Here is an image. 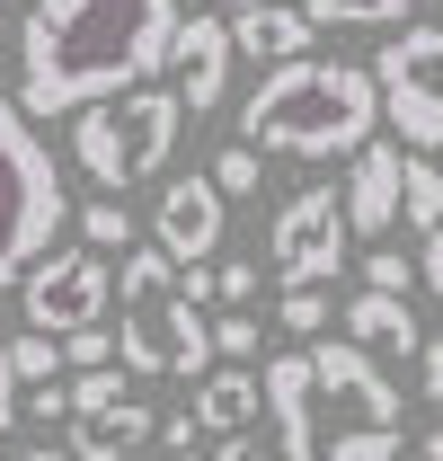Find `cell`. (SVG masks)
<instances>
[{
  "label": "cell",
  "instance_id": "cell-1",
  "mask_svg": "<svg viewBox=\"0 0 443 461\" xmlns=\"http://www.w3.org/2000/svg\"><path fill=\"white\" fill-rule=\"evenodd\" d=\"M177 0H36L18 27V107L89 115L107 98L151 89L177 45Z\"/></svg>",
  "mask_w": 443,
  "mask_h": 461
},
{
  "label": "cell",
  "instance_id": "cell-2",
  "mask_svg": "<svg viewBox=\"0 0 443 461\" xmlns=\"http://www.w3.org/2000/svg\"><path fill=\"white\" fill-rule=\"evenodd\" d=\"M382 124V80L373 62H329L302 54L267 71L240 107V142L249 151H284V160H355Z\"/></svg>",
  "mask_w": 443,
  "mask_h": 461
},
{
  "label": "cell",
  "instance_id": "cell-3",
  "mask_svg": "<svg viewBox=\"0 0 443 461\" xmlns=\"http://www.w3.org/2000/svg\"><path fill=\"white\" fill-rule=\"evenodd\" d=\"M115 355L124 373H177V382L213 373V320L177 293V267L160 249H133L115 267Z\"/></svg>",
  "mask_w": 443,
  "mask_h": 461
},
{
  "label": "cell",
  "instance_id": "cell-4",
  "mask_svg": "<svg viewBox=\"0 0 443 461\" xmlns=\"http://www.w3.org/2000/svg\"><path fill=\"white\" fill-rule=\"evenodd\" d=\"M62 222H71V195H62L54 151H45L36 115L0 89V285H27L54 258Z\"/></svg>",
  "mask_w": 443,
  "mask_h": 461
},
{
  "label": "cell",
  "instance_id": "cell-5",
  "mask_svg": "<svg viewBox=\"0 0 443 461\" xmlns=\"http://www.w3.org/2000/svg\"><path fill=\"white\" fill-rule=\"evenodd\" d=\"M177 133H186V98H177V89H133V98H107V107L71 115V160L115 195V186H133V177L168 169Z\"/></svg>",
  "mask_w": 443,
  "mask_h": 461
},
{
  "label": "cell",
  "instance_id": "cell-6",
  "mask_svg": "<svg viewBox=\"0 0 443 461\" xmlns=\"http://www.w3.org/2000/svg\"><path fill=\"white\" fill-rule=\"evenodd\" d=\"M311 382H320V453L329 444H364V435H399V382L364 355L355 338H320L311 346Z\"/></svg>",
  "mask_w": 443,
  "mask_h": 461
},
{
  "label": "cell",
  "instance_id": "cell-7",
  "mask_svg": "<svg viewBox=\"0 0 443 461\" xmlns=\"http://www.w3.org/2000/svg\"><path fill=\"white\" fill-rule=\"evenodd\" d=\"M382 115L399 124L408 151H443V27H399L373 62Z\"/></svg>",
  "mask_w": 443,
  "mask_h": 461
},
{
  "label": "cell",
  "instance_id": "cell-8",
  "mask_svg": "<svg viewBox=\"0 0 443 461\" xmlns=\"http://www.w3.org/2000/svg\"><path fill=\"white\" fill-rule=\"evenodd\" d=\"M346 240H355V222H346V186H302V195L276 213V230H267V267H276L284 293L337 285Z\"/></svg>",
  "mask_w": 443,
  "mask_h": 461
},
{
  "label": "cell",
  "instance_id": "cell-9",
  "mask_svg": "<svg viewBox=\"0 0 443 461\" xmlns=\"http://www.w3.org/2000/svg\"><path fill=\"white\" fill-rule=\"evenodd\" d=\"M18 293H27V329H45V338H80V329H107L115 276H107L98 249H54Z\"/></svg>",
  "mask_w": 443,
  "mask_h": 461
},
{
  "label": "cell",
  "instance_id": "cell-10",
  "mask_svg": "<svg viewBox=\"0 0 443 461\" xmlns=\"http://www.w3.org/2000/svg\"><path fill=\"white\" fill-rule=\"evenodd\" d=\"M222 195L213 177H168L160 186V213H151V249H160L168 267H213L222 249Z\"/></svg>",
  "mask_w": 443,
  "mask_h": 461
},
{
  "label": "cell",
  "instance_id": "cell-11",
  "mask_svg": "<svg viewBox=\"0 0 443 461\" xmlns=\"http://www.w3.org/2000/svg\"><path fill=\"white\" fill-rule=\"evenodd\" d=\"M267 417H276V461H320V382H311V346L276 355L267 373Z\"/></svg>",
  "mask_w": 443,
  "mask_h": 461
},
{
  "label": "cell",
  "instance_id": "cell-12",
  "mask_svg": "<svg viewBox=\"0 0 443 461\" xmlns=\"http://www.w3.org/2000/svg\"><path fill=\"white\" fill-rule=\"evenodd\" d=\"M399 195H408V151L373 133V142L346 160V222H355V240H382V230L399 222Z\"/></svg>",
  "mask_w": 443,
  "mask_h": 461
},
{
  "label": "cell",
  "instance_id": "cell-13",
  "mask_svg": "<svg viewBox=\"0 0 443 461\" xmlns=\"http://www.w3.org/2000/svg\"><path fill=\"white\" fill-rule=\"evenodd\" d=\"M231 18H186L177 27V45H168V62H177V98H186V115L222 107V89H231Z\"/></svg>",
  "mask_w": 443,
  "mask_h": 461
},
{
  "label": "cell",
  "instance_id": "cell-14",
  "mask_svg": "<svg viewBox=\"0 0 443 461\" xmlns=\"http://www.w3.org/2000/svg\"><path fill=\"white\" fill-rule=\"evenodd\" d=\"M151 435H160V417H151L142 400H115V408L71 417V453H80V461H133Z\"/></svg>",
  "mask_w": 443,
  "mask_h": 461
},
{
  "label": "cell",
  "instance_id": "cell-15",
  "mask_svg": "<svg viewBox=\"0 0 443 461\" xmlns=\"http://www.w3.org/2000/svg\"><path fill=\"white\" fill-rule=\"evenodd\" d=\"M258 400H267L258 364H222V373L195 382V426H204V435H249V426H258Z\"/></svg>",
  "mask_w": 443,
  "mask_h": 461
},
{
  "label": "cell",
  "instance_id": "cell-16",
  "mask_svg": "<svg viewBox=\"0 0 443 461\" xmlns=\"http://www.w3.org/2000/svg\"><path fill=\"white\" fill-rule=\"evenodd\" d=\"M231 45L284 71V62L311 54V18H302V9H284V0H258V9H240V18H231Z\"/></svg>",
  "mask_w": 443,
  "mask_h": 461
},
{
  "label": "cell",
  "instance_id": "cell-17",
  "mask_svg": "<svg viewBox=\"0 0 443 461\" xmlns=\"http://www.w3.org/2000/svg\"><path fill=\"white\" fill-rule=\"evenodd\" d=\"M337 320H346V338L364 346V355H417V346H426L417 338V311H408L399 293H355Z\"/></svg>",
  "mask_w": 443,
  "mask_h": 461
},
{
  "label": "cell",
  "instance_id": "cell-18",
  "mask_svg": "<svg viewBox=\"0 0 443 461\" xmlns=\"http://www.w3.org/2000/svg\"><path fill=\"white\" fill-rule=\"evenodd\" d=\"M302 18L311 27H408V0H302Z\"/></svg>",
  "mask_w": 443,
  "mask_h": 461
},
{
  "label": "cell",
  "instance_id": "cell-19",
  "mask_svg": "<svg viewBox=\"0 0 443 461\" xmlns=\"http://www.w3.org/2000/svg\"><path fill=\"white\" fill-rule=\"evenodd\" d=\"M399 222H417L426 240L443 230V169L426 160V151H408V195H399Z\"/></svg>",
  "mask_w": 443,
  "mask_h": 461
},
{
  "label": "cell",
  "instance_id": "cell-20",
  "mask_svg": "<svg viewBox=\"0 0 443 461\" xmlns=\"http://www.w3.org/2000/svg\"><path fill=\"white\" fill-rule=\"evenodd\" d=\"M80 249H98V258H107L115 249V267H124V258H133V213H124V204H89V213H80Z\"/></svg>",
  "mask_w": 443,
  "mask_h": 461
},
{
  "label": "cell",
  "instance_id": "cell-21",
  "mask_svg": "<svg viewBox=\"0 0 443 461\" xmlns=\"http://www.w3.org/2000/svg\"><path fill=\"white\" fill-rule=\"evenodd\" d=\"M9 364H18V382H27V391H45V382H62V338L27 329V338H9Z\"/></svg>",
  "mask_w": 443,
  "mask_h": 461
},
{
  "label": "cell",
  "instance_id": "cell-22",
  "mask_svg": "<svg viewBox=\"0 0 443 461\" xmlns=\"http://www.w3.org/2000/svg\"><path fill=\"white\" fill-rule=\"evenodd\" d=\"M293 338H311L320 346V329H329V285H302V293H284V311H276Z\"/></svg>",
  "mask_w": 443,
  "mask_h": 461
},
{
  "label": "cell",
  "instance_id": "cell-23",
  "mask_svg": "<svg viewBox=\"0 0 443 461\" xmlns=\"http://www.w3.org/2000/svg\"><path fill=\"white\" fill-rule=\"evenodd\" d=\"M258 160H267V151H249V142H231V151L213 160V186H222V195H258V177H267Z\"/></svg>",
  "mask_w": 443,
  "mask_h": 461
},
{
  "label": "cell",
  "instance_id": "cell-24",
  "mask_svg": "<svg viewBox=\"0 0 443 461\" xmlns=\"http://www.w3.org/2000/svg\"><path fill=\"white\" fill-rule=\"evenodd\" d=\"M213 355L222 364H258V320H249V311H222L213 320Z\"/></svg>",
  "mask_w": 443,
  "mask_h": 461
},
{
  "label": "cell",
  "instance_id": "cell-25",
  "mask_svg": "<svg viewBox=\"0 0 443 461\" xmlns=\"http://www.w3.org/2000/svg\"><path fill=\"white\" fill-rule=\"evenodd\" d=\"M62 364H71V373H107V364H124V355H115L107 329H80V338H62Z\"/></svg>",
  "mask_w": 443,
  "mask_h": 461
},
{
  "label": "cell",
  "instance_id": "cell-26",
  "mask_svg": "<svg viewBox=\"0 0 443 461\" xmlns=\"http://www.w3.org/2000/svg\"><path fill=\"white\" fill-rule=\"evenodd\" d=\"M408 285H417V267H408L399 249H373V258H364V293H399V302H408Z\"/></svg>",
  "mask_w": 443,
  "mask_h": 461
},
{
  "label": "cell",
  "instance_id": "cell-27",
  "mask_svg": "<svg viewBox=\"0 0 443 461\" xmlns=\"http://www.w3.org/2000/svg\"><path fill=\"white\" fill-rule=\"evenodd\" d=\"M115 400H133V391H124V373H80V382H71V417H89V408H115Z\"/></svg>",
  "mask_w": 443,
  "mask_h": 461
},
{
  "label": "cell",
  "instance_id": "cell-28",
  "mask_svg": "<svg viewBox=\"0 0 443 461\" xmlns=\"http://www.w3.org/2000/svg\"><path fill=\"white\" fill-rule=\"evenodd\" d=\"M213 285H222V311H249L258 302V258H222Z\"/></svg>",
  "mask_w": 443,
  "mask_h": 461
},
{
  "label": "cell",
  "instance_id": "cell-29",
  "mask_svg": "<svg viewBox=\"0 0 443 461\" xmlns=\"http://www.w3.org/2000/svg\"><path fill=\"white\" fill-rule=\"evenodd\" d=\"M18 364H9V329H0V435H9V417H18Z\"/></svg>",
  "mask_w": 443,
  "mask_h": 461
},
{
  "label": "cell",
  "instance_id": "cell-30",
  "mask_svg": "<svg viewBox=\"0 0 443 461\" xmlns=\"http://www.w3.org/2000/svg\"><path fill=\"white\" fill-rule=\"evenodd\" d=\"M195 435H204V426H195V408H177V417H160V444H168V453H195Z\"/></svg>",
  "mask_w": 443,
  "mask_h": 461
},
{
  "label": "cell",
  "instance_id": "cell-31",
  "mask_svg": "<svg viewBox=\"0 0 443 461\" xmlns=\"http://www.w3.org/2000/svg\"><path fill=\"white\" fill-rule=\"evenodd\" d=\"M177 293L204 311V302H222V285H213V267H177Z\"/></svg>",
  "mask_w": 443,
  "mask_h": 461
},
{
  "label": "cell",
  "instance_id": "cell-32",
  "mask_svg": "<svg viewBox=\"0 0 443 461\" xmlns=\"http://www.w3.org/2000/svg\"><path fill=\"white\" fill-rule=\"evenodd\" d=\"M27 417H71V391L45 382V391H27Z\"/></svg>",
  "mask_w": 443,
  "mask_h": 461
},
{
  "label": "cell",
  "instance_id": "cell-33",
  "mask_svg": "<svg viewBox=\"0 0 443 461\" xmlns=\"http://www.w3.org/2000/svg\"><path fill=\"white\" fill-rule=\"evenodd\" d=\"M213 461H276V453H267L258 435H222V453H213Z\"/></svg>",
  "mask_w": 443,
  "mask_h": 461
},
{
  "label": "cell",
  "instance_id": "cell-34",
  "mask_svg": "<svg viewBox=\"0 0 443 461\" xmlns=\"http://www.w3.org/2000/svg\"><path fill=\"white\" fill-rule=\"evenodd\" d=\"M426 400H443V329L426 338Z\"/></svg>",
  "mask_w": 443,
  "mask_h": 461
},
{
  "label": "cell",
  "instance_id": "cell-35",
  "mask_svg": "<svg viewBox=\"0 0 443 461\" xmlns=\"http://www.w3.org/2000/svg\"><path fill=\"white\" fill-rule=\"evenodd\" d=\"M417 276H426V285L443 293V230H435V240H426V258H417Z\"/></svg>",
  "mask_w": 443,
  "mask_h": 461
},
{
  "label": "cell",
  "instance_id": "cell-36",
  "mask_svg": "<svg viewBox=\"0 0 443 461\" xmlns=\"http://www.w3.org/2000/svg\"><path fill=\"white\" fill-rule=\"evenodd\" d=\"M0 461H80V453H45V444H27V453H0Z\"/></svg>",
  "mask_w": 443,
  "mask_h": 461
},
{
  "label": "cell",
  "instance_id": "cell-37",
  "mask_svg": "<svg viewBox=\"0 0 443 461\" xmlns=\"http://www.w3.org/2000/svg\"><path fill=\"white\" fill-rule=\"evenodd\" d=\"M417 453H426V461H443V426H435V435H426V444H417Z\"/></svg>",
  "mask_w": 443,
  "mask_h": 461
},
{
  "label": "cell",
  "instance_id": "cell-38",
  "mask_svg": "<svg viewBox=\"0 0 443 461\" xmlns=\"http://www.w3.org/2000/svg\"><path fill=\"white\" fill-rule=\"evenodd\" d=\"M213 9H231V18H240V9H258V0H213Z\"/></svg>",
  "mask_w": 443,
  "mask_h": 461
},
{
  "label": "cell",
  "instance_id": "cell-39",
  "mask_svg": "<svg viewBox=\"0 0 443 461\" xmlns=\"http://www.w3.org/2000/svg\"><path fill=\"white\" fill-rule=\"evenodd\" d=\"M168 461H204V453H168Z\"/></svg>",
  "mask_w": 443,
  "mask_h": 461
},
{
  "label": "cell",
  "instance_id": "cell-40",
  "mask_svg": "<svg viewBox=\"0 0 443 461\" xmlns=\"http://www.w3.org/2000/svg\"><path fill=\"white\" fill-rule=\"evenodd\" d=\"M133 461H151V453H133Z\"/></svg>",
  "mask_w": 443,
  "mask_h": 461
},
{
  "label": "cell",
  "instance_id": "cell-41",
  "mask_svg": "<svg viewBox=\"0 0 443 461\" xmlns=\"http://www.w3.org/2000/svg\"><path fill=\"white\" fill-rule=\"evenodd\" d=\"M0 9H9V0H0Z\"/></svg>",
  "mask_w": 443,
  "mask_h": 461
}]
</instances>
